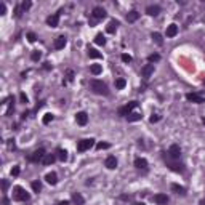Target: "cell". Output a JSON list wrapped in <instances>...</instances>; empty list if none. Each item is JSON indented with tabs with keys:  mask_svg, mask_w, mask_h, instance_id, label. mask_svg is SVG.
<instances>
[{
	"mask_svg": "<svg viewBox=\"0 0 205 205\" xmlns=\"http://www.w3.org/2000/svg\"><path fill=\"white\" fill-rule=\"evenodd\" d=\"M88 56L93 58V60H100L101 58V53L98 51L96 48H88Z\"/></svg>",
	"mask_w": 205,
	"mask_h": 205,
	"instance_id": "obj_25",
	"label": "cell"
},
{
	"mask_svg": "<svg viewBox=\"0 0 205 205\" xmlns=\"http://www.w3.org/2000/svg\"><path fill=\"white\" fill-rule=\"evenodd\" d=\"M13 199L19 200V202H27V200L31 199V194L26 192V189L16 186V188H13Z\"/></svg>",
	"mask_w": 205,
	"mask_h": 205,
	"instance_id": "obj_3",
	"label": "cell"
},
{
	"mask_svg": "<svg viewBox=\"0 0 205 205\" xmlns=\"http://www.w3.org/2000/svg\"><path fill=\"white\" fill-rule=\"evenodd\" d=\"M32 191L34 192H40L42 191V183L40 181H32Z\"/></svg>",
	"mask_w": 205,
	"mask_h": 205,
	"instance_id": "obj_32",
	"label": "cell"
},
{
	"mask_svg": "<svg viewBox=\"0 0 205 205\" xmlns=\"http://www.w3.org/2000/svg\"><path fill=\"white\" fill-rule=\"evenodd\" d=\"M3 205H10V202H8V199H7V197L3 199Z\"/></svg>",
	"mask_w": 205,
	"mask_h": 205,
	"instance_id": "obj_48",
	"label": "cell"
},
{
	"mask_svg": "<svg viewBox=\"0 0 205 205\" xmlns=\"http://www.w3.org/2000/svg\"><path fill=\"white\" fill-rule=\"evenodd\" d=\"M135 167L138 170H146V168H148V160H146L144 157H138L135 160Z\"/></svg>",
	"mask_w": 205,
	"mask_h": 205,
	"instance_id": "obj_12",
	"label": "cell"
},
{
	"mask_svg": "<svg viewBox=\"0 0 205 205\" xmlns=\"http://www.w3.org/2000/svg\"><path fill=\"white\" fill-rule=\"evenodd\" d=\"M23 11H24V10H23V7H21V5H18L16 8H15V16H16V18H21Z\"/></svg>",
	"mask_w": 205,
	"mask_h": 205,
	"instance_id": "obj_34",
	"label": "cell"
},
{
	"mask_svg": "<svg viewBox=\"0 0 205 205\" xmlns=\"http://www.w3.org/2000/svg\"><path fill=\"white\" fill-rule=\"evenodd\" d=\"M154 74V64H146L143 68V77L144 79H149Z\"/></svg>",
	"mask_w": 205,
	"mask_h": 205,
	"instance_id": "obj_18",
	"label": "cell"
},
{
	"mask_svg": "<svg viewBox=\"0 0 205 205\" xmlns=\"http://www.w3.org/2000/svg\"><path fill=\"white\" fill-rule=\"evenodd\" d=\"M138 18H140V13H138L136 10H132L130 13H127V21L128 23H135Z\"/></svg>",
	"mask_w": 205,
	"mask_h": 205,
	"instance_id": "obj_22",
	"label": "cell"
},
{
	"mask_svg": "<svg viewBox=\"0 0 205 205\" xmlns=\"http://www.w3.org/2000/svg\"><path fill=\"white\" fill-rule=\"evenodd\" d=\"M7 13V7H5V3H0V15H2V16H3V15H5Z\"/></svg>",
	"mask_w": 205,
	"mask_h": 205,
	"instance_id": "obj_43",
	"label": "cell"
},
{
	"mask_svg": "<svg viewBox=\"0 0 205 205\" xmlns=\"http://www.w3.org/2000/svg\"><path fill=\"white\" fill-rule=\"evenodd\" d=\"M204 124H205V119H204Z\"/></svg>",
	"mask_w": 205,
	"mask_h": 205,
	"instance_id": "obj_51",
	"label": "cell"
},
{
	"mask_svg": "<svg viewBox=\"0 0 205 205\" xmlns=\"http://www.w3.org/2000/svg\"><path fill=\"white\" fill-rule=\"evenodd\" d=\"M95 146V140L93 138H87V140H80L77 143V151L79 152H85L88 151V149H92Z\"/></svg>",
	"mask_w": 205,
	"mask_h": 205,
	"instance_id": "obj_4",
	"label": "cell"
},
{
	"mask_svg": "<svg viewBox=\"0 0 205 205\" xmlns=\"http://www.w3.org/2000/svg\"><path fill=\"white\" fill-rule=\"evenodd\" d=\"M27 40H29V42H35V40H37V35H35L34 32H29V34H27Z\"/></svg>",
	"mask_w": 205,
	"mask_h": 205,
	"instance_id": "obj_39",
	"label": "cell"
},
{
	"mask_svg": "<svg viewBox=\"0 0 205 205\" xmlns=\"http://www.w3.org/2000/svg\"><path fill=\"white\" fill-rule=\"evenodd\" d=\"M125 85H127V82H125V79H117V80H116V88H117V90H122V88H125Z\"/></svg>",
	"mask_w": 205,
	"mask_h": 205,
	"instance_id": "obj_30",
	"label": "cell"
},
{
	"mask_svg": "<svg viewBox=\"0 0 205 205\" xmlns=\"http://www.w3.org/2000/svg\"><path fill=\"white\" fill-rule=\"evenodd\" d=\"M56 154H58L56 157L61 160V162H66V160H68V152H66L64 149H58V151H56Z\"/></svg>",
	"mask_w": 205,
	"mask_h": 205,
	"instance_id": "obj_26",
	"label": "cell"
},
{
	"mask_svg": "<svg viewBox=\"0 0 205 205\" xmlns=\"http://www.w3.org/2000/svg\"><path fill=\"white\" fill-rule=\"evenodd\" d=\"M45 180H47V183L51 184V186H55V184L58 183V175L55 172H50V173H47V176H45Z\"/></svg>",
	"mask_w": 205,
	"mask_h": 205,
	"instance_id": "obj_16",
	"label": "cell"
},
{
	"mask_svg": "<svg viewBox=\"0 0 205 205\" xmlns=\"http://www.w3.org/2000/svg\"><path fill=\"white\" fill-rule=\"evenodd\" d=\"M10 143H8V146H10V149H15V140H8Z\"/></svg>",
	"mask_w": 205,
	"mask_h": 205,
	"instance_id": "obj_47",
	"label": "cell"
},
{
	"mask_svg": "<svg viewBox=\"0 0 205 205\" xmlns=\"http://www.w3.org/2000/svg\"><path fill=\"white\" fill-rule=\"evenodd\" d=\"M2 186H3V192H7V189H8V181L3 180V181H2Z\"/></svg>",
	"mask_w": 205,
	"mask_h": 205,
	"instance_id": "obj_45",
	"label": "cell"
},
{
	"mask_svg": "<svg viewBox=\"0 0 205 205\" xmlns=\"http://www.w3.org/2000/svg\"><path fill=\"white\" fill-rule=\"evenodd\" d=\"M53 119H55V116H53V114H51V112L45 114V116H43V124H45V125H48V124H50V122L53 120Z\"/></svg>",
	"mask_w": 205,
	"mask_h": 205,
	"instance_id": "obj_33",
	"label": "cell"
},
{
	"mask_svg": "<svg viewBox=\"0 0 205 205\" xmlns=\"http://www.w3.org/2000/svg\"><path fill=\"white\" fill-rule=\"evenodd\" d=\"M159 120H160V116H159V114H152L151 119H149V122H151V124H157Z\"/></svg>",
	"mask_w": 205,
	"mask_h": 205,
	"instance_id": "obj_36",
	"label": "cell"
},
{
	"mask_svg": "<svg viewBox=\"0 0 205 205\" xmlns=\"http://www.w3.org/2000/svg\"><path fill=\"white\" fill-rule=\"evenodd\" d=\"M135 108H138V101H132V102H128L127 106H122V108L119 109V116H120V117H128Z\"/></svg>",
	"mask_w": 205,
	"mask_h": 205,
	"instance_id": "obj_5",
	"label": "cell"
},
{
	"mask_svg": "<svg viewBox=\"0 0 205 205\" xmlns=\"http://www.w3.org/2000/svg\"><path fill=\"white\" fill-rule=\"evenodd\" d=\"M95 42H96V45H104V43H106L104 35H102V34H98L96 37H95Z\"/></svg>",
	"mask_w": 205,
	"mask_h": 205,
	"instance_id": "obj_31",
	"label": "cell"
},
{
	"mask_svg": "<svg viewBox=\"0 0 205 205\" xmlns=\"http://www.w3.org/2000/svg\"><path fill=\"white\" fill-rule=\"evenodd\" d=\"M60 13L61 11H58V13L51 15V16L47 18V24H48L50 27H56L58 24H60Z\"/></svg>",
	"mask_w": 205,
	"mask_h": 205,
	"instance_id": "obj_9",
	"label": "cell"
},
{
	"mask_svg": "<svg viewBox=\"0 0 205 205\" xmlns=\"http://www.w3.org/2000/svg\"><path fill=\"white\" fill-rule=\"evenodd\" d=\"M55 160H56V156H55V154H47V156L43 157L42 164H43V165H51V164L55 162Z\"/></svg>",
	"mask_w": 205,
	"mask_h": 205,
	"instance_id": "obj_21",
	"label": "cell"
},
{
	"mask_svg": "<svg viewBox=\"0 0 205 205\" xmlns=\"http://www.w3.org/2000/svg\"><path fill=\"white\" fill-rule=\"evenodd\" d=\"M122 61H124V63H132V56L127 55V53H124V55H122Z\"/></svg>",
	"mask_w": 205,
	"mask_h": 205,
	"instance_id": "obj_40",
	"label": "cell"
},
{
	"mask_svg": "<svg viewBox=\"0 0 205 205\" xmlns=\"http://www.w3.org/2000/svg\"><path fill=\"white\" fill-rule=\"evenodd\" d=\"M178 34V26L176 24H170L167 27V37H175Z\"/></svg>",
	"mask_w": 205,
	"mask_h": 205,
	"instance_id": "obj_20",
	"label": "cell"
},
{
	"mask_svg": "<svg viewBox=\"0 0 205 205\" xmlns=\"http://www.w3.org/2000/svg\"><path fill=\"white\" fill-rule=\"evenodd\" d=\"M146 13H148L149 16H157V15L160 13V7L159 5H149L148 8H146Z\"/></svg>",
	"mask_w": 205,
	"mask_h": 205,
	"instance_id": "obj_17",
	"label": "cell"
},
{
	"mask_svg": "<svg viewBox=\"0 0 205 205\" xmlns=\"http://www.w3.org/2000/svg\"><path fill=\"white\" fill-rule=\"evenodd\" d=\"M109 146H111L109 143H98V144H96V148H98V149H100V151H101V149H108Z\"/></svg>",
	"mask_w": 205,
	"mask_h": 205,
	"instance_id": "obj_38",
	"label": "cell"
},
{
	"mask_svg": "<svg viewBox=\"0 0 205 205\" xmlns=\"http://www.w3.org/2000/svg\"><path fill=\"white\" fill-rule=\"evenodd\" d=\"M76 120H77V124L79 125H87L88 124V116H87V112H84V111H80V112H77L76 114Z\"/></svg>",
	"mask_w": 205,
	"mask_h": 205,
	"instance_id": "obj_10",
	"label": "cell"
},
{
	"mask_svg": "<svg viewBox=\"0 0 205 205\" xmlns=\"http://www.w3.org/2000/svg\"><path fill=\"white\" fill-rule=\"evenodd\" d=\"M106 10L102 8V7H95L93 8V16H95V19H102V18H106Z\"/></svg>",
	"mask_w": 205,
	"mask_h": 205,
	"instance_id": "obj_11",
	"label": "cell"
},
{
	"mask_svg": "<svg viewBox=\"0 0 205 205\" xmlns=\"http://www.w3.org/2000/svg\"><path fill=\"white\" fill-rule=\"evenodd\" d=\"M167 154H168V157H170V159H173V160H180V156H181L180 146H178V144H172Z\"/></svg>",
	"mask_w": 205,
	"mask_h": 205,
	"instance_id": "obj_6",
	"label": "cell"
},
{
	"mask_svg": "<svg viewBox=\"0 0 205 205\" xmlns=\"http://www.w3.org/2000/svg\"><path fill=\"white\" fill-rule=\"evenodd\" d=\"M151 37H152V40L156 42L157 45H162V43H164V39H162V35H160L159 32H152Z\"/></svg>",
	"mask_w": 205,
	"mask_h": 205,
	"instance_id": "obj_27",
	"label": "cell"
},
{
	"mask_svg": "<svg viewBox=\"0 0 205 205\" xmlns=\"http://www.w3.org/2000/svg\"><path fill=\"white\" fill-rule=\"evenodd\" d=\"M68 80L69 82L74 80V72H72V71H68Z\"/></svg>",
	"mask_w": 205,
	"mask_h": 205,
	"instance_id": "obj_46",
	"label": "cell"
},
{
	"mask_svg": "<svg viewBox=\"0 0 205 205\" xmlns=\"http://www.w3.org/2000/svg\"><path fill=\"white\" fill-rule=\"evenodd\" d=\"M200 205H205V199H204V200H200Z\"/></svg>",
	"mask_w": 205,
	"mask_h": 205,
	"instance_id": "obj_50",
	"label": "cell"
},
{
	"mask_svg": "<svg viewBox=\"0 0 205 205\" xmlns=\"http://www.w3.org/2000/svg\"><path fill=\"white\" fill-rule=\"evenodd\" d=\"M31 5H32V3H31L29 0H24V2L21 3V7H23V10H24V11H26V10H29V8H31Z\"/></svg>",
	"mask_w": 205,
	"mask_h": 205,
	"instance_id": "obj_37",
	"label": "cell"
},
{
	"mask_svg": "<svg viewBox=\"0 0 205 205\" xmlns=\"http://www.w3.org/2000/svg\"><path fill=\"white\" fill-rule=\"evenodd\" d=\"M160 60V56H159V55H151V56H149V61H151V63H154V61H159Z\"/></svg>",
	"mask_w": 205,
	"mask_h": 205,
	"instance_id": "obj_42",
	"label": "cell"
},
{
	"mask_svg": "<svg viewBox=\"0 0 205 205\" xmlns=\"http://www.w3.org/2000/svg\"><path fill=\"white\" fill-rule=\"evenodd\" d=\"M45 156H47L45 151H43V149H39V151H35L32 154V156H29V160H31V162H42Z\"/></svg>",
	"mask_w": 205,
	"mask_h": 205,
	"instance_id": "obj_8",
	"label": "cell"
},
{
	"mask_svg": "<svg viewBox=\"0 0 205 205\" xmlns=\"http://www.w3.org/2000/svg\"><path fill=\"white\" fill-rule=\"evenodd\" d=\"M66 43H68V40H66L64 35H60V37H56V40H55V48L56 50H61L66 47Z\"/></svg>",
	"mask_w": 205,
	"mask_h": 205,
	"instance_id": "obj_14",
	"label": "cell"
},
{
	"mask_svg": "<svg viewBox=\"0 0 205 205\" xmlns=\"http://www.w3.org/2000/svg\"><path fill=\"white\" fill-rule=\"evenodd\" d=\"M154 202L159 204V205H167L168 197H167V194H156L154 196Z\"/></svg>",
	"mask_w": 205,
	"mask_h": 205,
	"instance_id": "obj_15",
	"label": "cell"
},
{
	"mask_svg": "<svg viewBox=\"0 0 205 205\" xmlns=\"http://www.w3.org/2000/svg\"><path fill=\"white\" fill-rule=\"evenodd\" d=\"M31 58H32V61H39L42 58V53L40 51H34V53L31 55Z\"/></svg>",
	"mask_w": 205,
	"mask_h": 205,
	"instance_id": "obj_35",
	"label": "cell"
},
{
	"mask_svg": "<svg viewBox=\"0 0 205 205\" xmlns=\"http://www.w3.org/2000/svg\"><path fill=\"white\" fill-rule=\"evenodd\" d=\"M19 172H21V170H19L18 165H16V167H13V168H11V176H18V175H19Z\"/></svg>",
	"mask_w": 205,
	"mask_h": 205,
	"instance_id": "obj_41",
	"label": "cell"
},
{
	"mask_svg": "<svg viewBox=\"0 0 205 205\" xmlns=\"http://www.w3.org/2000/svg\"><path fill=\"white\" fill-rule=\"evenodd\" d=\"M172 189L176 192V194H186V189L183 186H178V184H172Z\"/></svg>",
	"mask_w": 205,
	"mask_h": 205,
	"instance_id": "obj_29",
	"label": "cell"
},
{
	"mask_svg": "<svg viewBox=\"0 0 205 205\" xmlns=\"http://www.w3.org/2000/svg\"><path fill=\"white\" fill-rule=\"evenodd\" d=\"M19 100H21L23 104H26V102H27V96H26V93H21V95H19Z\"/></svg>",
	"mask_w": 205,
	"mask_h": 205,
	"instance_id": "obj_44",
	"label": "cell"
},
{
	"mask_svg": "<svg viewBox=\"0 0 205 205\" xmlns=\"http://www.w3.org/2000/svg\"><path fill=\"white\" fill-rule=\"evenodd\" d=\"M104 165L109 168V170H116V167H117V159H116L114 156H109L108 159H106Z\"/></svg>",
	"mask_w": 205,
	"mask_h": 205,
	"instance_id": "obj_13",
	"label": "cell"
},
{
	"mask_svg": "<svg viewBox=\"0 0 205 205\" xmlns=\"http://www.w3.org/2000/svg\"><path fill=\"white\" fill-rule=\"evenodd\" d=\"M128 122H136V120H141V114L140 112H132L130 116L127 117Z\"/></svg>",
	"mask_w": 205,
	"mask_h": 205,
	"instance_id": "obj_28",
	"label": "cell"
},
{
	"mask_svg": "<svg viewBox=\"0 0 205 205\" xmlns=\"http://www.w3.org/2000/svg\"><path fill=\"white\" fill-rule=\"evenodd\" d=\"M58 205H69V202H68V200H64V202H60Z\"/></svg>",
	"mask_w": 205,
	"mask_h": 205,
	"instance_id": "obj_49",
	"label": "cell"
},
{
	"mask_svg": "<svg viewBox=\"0 0 205 205\" xmlns=\"http://www.w3.org/2000/svg\"><path fill=\"white\" fill-rule=\"evenodd\" d=\"M90 88H92L96 95H102V96H108V95H109L108 85H106L102 80H96V79L90 80Z\"/></svg>",
	"mask_w": 205,
	"mask_h": 205,
	"instance_id": "obj_1",
	"label": "cell"
},
{
	"mask_svg": "<svg viewBox=\"0 0 205 205\" xmlns=\"http://www.w3.org/2000/svg\"><path fill=\"white\" fill-rule=\"evenodd\" d=\"M72 202L76 205H84L85 200H84V197L79 194V192H74V194H72Z\"/></svg>",
	"mask_w": 205,
	"mask_h": 205,
	"instance_id": "obj_24",
	"label": "cell"
},
{
	"mask_svg": "<svg viewBox=\"0 0 205 205\" xmlns=\"http://www.w3.org/2000/svg\"><path fill=\"white\" fill-rule=\"evenodd\" d=\"M186 100L196 102V104H202V102H205V98L200 96V95H197V93H188L186 95Z\"/></svg>",
	"mask_w": 205,
	"mask_h": 205,
	"instance_id": "obj_7",
	"label": "cell"
},
{
	"mask_svg": "<svg viewBox=\"0 0 205 205\" xmlns=\"http://www.w3.org/2000/svg\"><path fill=\"white\" fill-rule=\"evenodd\" d=\"M90 72H92L93 76H100L102 72V66L101 64H92L90 66Z\"/></svg>",
	"mask_w": 205,
	"mask_h": 205,
	"instance_id": "obj_23",
	"label": "cell"
},
{
	"mask_svg": "<svg viewBox=\"0 0 205 205\" xmlns=\"http://www.w3.org/2000/svg\"><path fill=\"white\" fill-rule=\"evenodd\" d=\"M162 157H164L165 162H167V167H170L173 172H178V173H183L184 172V165L183 164H178L176 160H173V159H170L167 152H162Z\"/></svg>",
	"mask_w": 205,
	"mask_h": 205,
	"instance_id": "obj_2",
	"label": "cell"
},
{
	"mask_svg": "<svg viewBox=\"0 0 205 205\" xmlns=\"http://www.w3.org/2000/svg\"><path fill=\"white\" fill-rule=\"evenodd\" d=\"M117 26H119V21L112 19V21H109V24H108V27H106V31H108L109 34H114L117 31Z\"/></svg>",
	"mask_w": 205,
	"mask_h": 205,
	"instance_id": "obj_19",
	"label": "cell"
}]
</instances>
